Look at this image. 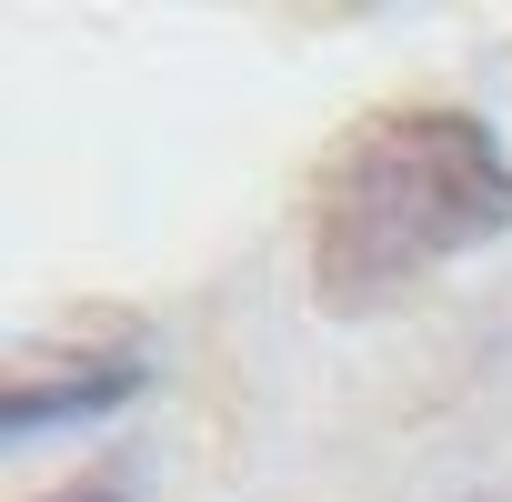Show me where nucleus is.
I'll list each match as a JSON object with an SVG mask.
<instances>
[{
    "label": "nucleus",
    "instance_id": "f03ea898",
    "mask_svg": "<svg viewBox=\"0 0 512 502\" xmlns=\"http://www.w3.org/2000/svg\"><path fill=\"white\" fill-rule=\"evenodd\" d=\"M141 372H151L141 342H111V352H31V362H11L0 432H11V442H41V432H61V422H91V412L131 402Z\"/></svg>",
    "mask_w": 512,
    "mask_h": 502
},
{
    "label": "nucleus",
    "instance_id": "f257e3e1",
    "mask_svg": "<svg viewBox=\"0 0 512 502\" xmlns=\"http://www.w3.org/2000/svg\"><path fill=\"white\" fill-rule=\"evenodd\" d=\"M512 231V161L472 111H372L312 191V282L332 312L462 262Z\"/></svg>",
    "mask_w": 512,
    "mask_h": 502
},
{
    "label": "nucleus",
    "instance_id": "7ed1b4c3",
    "mask_svg": "<svg viewBox=\"0 0 512 502\" xmlns=\"http://www.w3.org/2000/svg\"><path fill=\"white\" fill-rule=\"evenodd\" d=\"M41 502H121L111 482H71V492H41Z\"/></svg>",
    "mask_w": 512,
    "mask_h": 502
}]
</instances>
